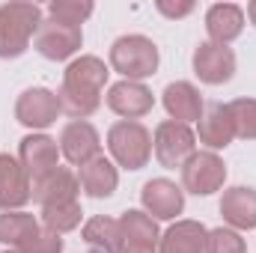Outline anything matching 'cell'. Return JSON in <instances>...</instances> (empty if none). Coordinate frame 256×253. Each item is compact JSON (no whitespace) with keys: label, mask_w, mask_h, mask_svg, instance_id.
Returning <instances> with one entry per match:
<instances>
[{"label":"cell","mask_w":256,"mask_h":253,"mask_svg":"<svg viewBox=\"0 0 256 253\" xmlns=\"http://www.w3.org/2000/svg\"><path fill=\"white\" fill-rule=\"evenodd\" d=\"M84 45V33L80 27H68V24H60L54 18H42L36 36H33V48L45 57V60H68L80 51Z\"/></svg>","instance_id":"cell-8"},{"label":"cell","mask_w":256,"mask_h":253,"mask_svg":"<svg viewBox=\"0 0 256 253\" xmlns=\"http://www.w3.org/2000/svg\"><path fill=\"white\" fill-rule=\"evenodd\" d=\"M78 194H80V182H78V176L68 167H57L45 179L33 182V200L39 202V208L63 206V202H78Z\"/></svg>","instance_id":"cell-17"},{"label":"cell","mask_w":256,"mask_h":253,"mask_svg":"<svg viewBox=\"0 0 256 253\" xmlns=\"http://www.w3.org/2000/svg\"><path fill=\"white\" fill-rule=\"evenodd\" d=\"M194 74L208 84V86H220L230 84L236 74V51L230 45H218V42H200L194 48Z\"/></svg>","instance_id":"cell-9"},{"label":"cell","mask_w":256,"mask_h":253,"mask_svg":"<svg viewBox=\"0 0 256 253\" xmlns=\"http://www.w3.org/2000/svg\"><path fill=\"white\" fill-rule=\"evenodd\" d=\"M84 242L98 253H122L126 250V242H122V230H120V220L116 218H90L80 230Z\"/></svg>","instance_id":"cell-22"},{"label":"cell","mask_w":256,"mask_h":253,"mask_svg":"<svg viewBox=\"0 0 256 253\" xmlns=\"http://www.w3.org/2000/svg\"><path fill=\"white\" fill-rule=\"evenodd\" d=\"M226 182V164L218 152H194L182 164V188L194 196H212Z\"/></svg>","instance_id":"cell-6"},{"label":"cell","mask_w":256,"mask_h":253,"mask_svg":"<svg viewBox=\"0 0 256 253\" xmlns=\"http://www.w3.org/2000/svg\"><path fill=\"white\" fill-rule=\"evenodd\" d=\"M248 18H250V24L256 27V0H250V3H248Z\"/></svg>","instance_id":"cell-32"},{"label":"cell","mask_w":256,"mask_h":253,"mask_svg":"<svg viewBox=\"0 0 256 253\" xmlns=\"http://www.w3.org/2000/svg\"><path fill=\"white\" fill-rule=\"evenodd\" d=\"M78 182H80V190L86 196L108 200V196H114V190L120 185V173H116L114 161H108L104 155H96L92 161L78 167Z\"/></svg>","instance_id":"cell-19"},{"label":"cell","mask_w":256,"mask_h":253,"mask_svg":"<svg viewBox=\"0 0 256 253\" xmlns=\"http://www.w3.org/2000/svg\"><path fill=\"white\" fill-rule=\"evenodd\" d=\"M110 68L104 66V60L84 54L78 60L66 66L63 72V86L57 92L63 114H68L72 120H86L102 108V90L108 84Z\"/></svg>","instance_id":"cell-1"},{"label":"cell","mask_w":256,"mask_h":253,"mask_svg":"<svg viewBox=\"0 0 256 253\" xmlns=\"http://www.w3.org/2000/svg\"><path fill=\"white\" fill-rule=\"evenodd\" d=\"M152 152H155V158H158L161 167L176 170V167H182L196 152V134L188 126L176 122V120H164L161 126L155 128Z\"/></svg>","instance_id":"cell-5"},{"label":"cell","mask_w":256,"mask_h":253,"mask_svg":"<svg viewBox=\"0 0 256 253\" xmlns=\"http://www.w3.org/2000/svg\"><path fill=\"white\" fill-rule=\"evenodd\" d=\"M161 104L170 114V120H176L182 126L200 122V116L206 110L202 96H200V90L194 86L191 80H173V84H167L164 92H161Z\"/></svg>","instance_id":"cell-15"},{"label":"cell","mask_w":256,"mask_h":253,"mask_svg":"<svg viewBox=\"0 0 256 253\" xmlns=\"http://www.w3.org/2000/svg\"><path fill=\"white\" fill-rule=\"evenodd\" d=\"M122 253H158L155 248H143V244H126Z\"/></svg>","instance_id":"cell-31"},{"label":"cell","mask_w":256,"mask_h":253,"mask_svg":"<svg viewBox=\"0 0 256 253\" xmlns=\"http://www.w3.org/2000/svg\"><path fill=\"white\" fill-rule=\"evenodd\" d=\"M206 226L200 220H176L158 242V253H202L206 250Z\"/></svg>","instance_id":"cell-21"},{"label":"cell","mask_w":256,"mask_h":253,"mask_svg":"<svg viewBox=\"0 0 256 253\" xmlns=\"http://www.w3.org/2000/svg\"><path fill=\"white\" fill-rule=\"evenodd\" d=\"M21 253H63V236L60 232H54V230H48V226H42L24 248H18Z\"/></svg>","instance_id":"cell-29"},{"label":"cell","mask_w":256,"mask_h":253,"mask_svg":"<svg viewBox=\"0 0 256 253\" xmlns=\"http://www.w3.org/2000/svg\"><path fill=\"white\" fill-rule=\"evenodd\" d=\"M18 161L30 182H39L60 167V143L48 134H27L18 143Z\"/></svg>","instance_id":"cell-10"},{"label":"cell","mask_w":256,"mask_h":253,"mask_svg":"<svg viewBox=\"0 0 256 253\" xmlns=\"http://www.w3.org/2000/svg\"><path fill=\"white\" fill-rule=\"evenodd\" d=\"M206 30H208V42L230 45L244 30V9L236 3H212L206 12Z\"/></svg>","instance_id":"cell-20"},{"label":"cell","mask_w":256,"mask_h":253,"mask_svg":"<svg viewBox=\"0 0 256 253\" xmlns=\"http://www.w3.org/2000/svg\"><path fill=\"white\" fill-rule=\"evenodd\" d=\"M80 218H84V208L80 202H63V206H48L42 208V226L54 230V232H72L80 226Z\"/></svg>","instance_id":"cell-25"},{"label":"cell","mask_w":256,"mask_h":253,"mask_svg":"<svg viewBox=\"0 0 256 253\" xmlns=\"http://www.w3.org/2000/svg\"><path fill=\"white\" fill-rule=\"evenodd\" d=\"M33 200V182L24 173L21 161L0 152V208L3 212H21Z\"/></svg>","instance_id":"cell-13"},{"label":"cell","mask_w":256,"mask_h":253,"mask_svg":"<svg viewBox=\"0 0 256 253\" xmlns=\"http://www.w3.org/2000/svg\"><path fill=\"white\" fill-rule=\"evenodd\" d=\"M92 3L90 0H51L48 3V18L68 24V27H80L90 15H92Z\"/></svg>","instance_id":"cell-26"},{"label":"cell","mask_w":256,"mask_h":253,"mask_svg":"<svg viewBox=\"0 0 256 253\" xmlns=\"http://www.w3.org/2000/svg\"><path fill=\"white\" fill-rule=\"evenodd\" d=\"M60 114H63V108H60L57 92H51L45 86H30L15 102V120L24 128H33V131L51 128Z\"/></svg>","instance_id":"cell-7"},{"label":"cell","mask_w":256,"mask_h":253,"mask_svg":"<svg viewBox=\"0 0 256 253\" xmlns=\"http://www.w3.org/2000/svg\"><path fill=\"white\" fill-rule=\"evenodd\" d=\"M42 24V9L27 0L0 3V60H15L30 48Z\"/></svg>","instance_id":"cell-2"},{"label":"cell","mask_w":256,"mask_h":253,"mask_svg":"<svg viewBox=\"0 0 256 253\" xmlns=\"http://www.w3.org/2000/svg\"><path fill=\"white\" fill-rule=\"evenodd\" d=\"M202 253H248V242L242 238V232L230 230V226H218L206 232V250Z\"/></svg>","instance_id":"cell-28"},{"label":"cell","mask_w":256,"mask_h":253,"mask_svg":"<svg viewBox=\"0 0 256 253\" xmlns=\"http://www.w3.org/2000/svg\"><path fill=\"white\" fill-rule=\"evenodd\" d=\"M120 230H122V242L126 244H143V248H158L161 232H158V220L149 218L140 208H128L120 218Z\"/></svg>","instance_id":"cell-23"},{"label":"cell","mask_w":256,"mask_h":253,"mask_svg":"<svg viewBox=\"0 0 256 253\" xmlns=\"http://www.w3.org/2000/svg\"><path fill=\"white\" fill-rule=\"evenodd\" d=\"M143 212L155 220H176L185 212V190L170 179H149L140 190Z\"/></svg>","instance_id":"cell-11"},{"label":"cell","mask_w":256,"mask_h":253,"mask_svg":"<svg viewBox=\"0 0 256 253\" xmlns=\"http://www.w3.org/2000/svg\"><path fill=\"white\" fill-rule=\"evenodd\" d=\"M39 230H42V224L36 220V214H27V212H3L0 214V244H6L12 250L24 248Z\"/></svg>","instance_id":"cell-24"},{"label":"cell","mask_w":256,"mask_h":253,"mask_svg":"<svg viewBox=\"0 0 256 253\" xmlns=\"http://www.w3.org/2000/svg\"><path fill=\"white\" fill-rule=\"evenodd\" d=\"M196 140L208 149V152H218V149H226L232 140H236V122H232V114L226 104H208L196 122Z\"/></svg>","instance_id":"cell-16"},{"label":"cell","mask_w":256,"mask_h":253,"mask_svg":"<svg viewBox=\"0 0 256 253\" xmlns=\"http://www.w3.org/2000/svg\"><path fill=\"white\" fill-rule=\"evenodd\" d=\"M108 108L122 116V120H140L146 116L152 108H155V96L146 84L140 80H116L110 90H108Z\"/></svg>","instance_id":"cell-14"},{"label":"cell","mask_w":256,"mask_h":253,"mask_svg":"<svg viewBox=\"0 0 256 253\" xmlns=\"http://www.w3.org/2000/svg\"><path fill=\"white\" fill-rule=\"evenodd\" d=\"M220 214L236 232L256 230V188H248V185L226 188L220 196Z\"/></svg>","instance_id":"cell-18"},{"label":"cell","mask_w":256,"mask_h":253,"mask_svg":"<svg viewBox=\"0 0 256 253\" xmlns=\"http://www.w3.org/2000/svg\"><path fill=\"white\" fill-rule=\"evenodd\" d=\"M236 122V137L256 140V98H236L226 104Z\"/></svg>","instance_id":"cell-27"},{"label":"cell","mask_w":256,"mask_h":253,"mask_svg":"<svg viewBox=\"0 0 256 253\" xmlns=\"http://www.w3.org/2000/svg\"><path fill=\"white\" fill-rule=\"evenodd\" d=\"M3 253H21V250H3Z\"/></svg>","instance_id":"cell-33"},{"label":"cell","mask_w":256,"mask_h":253,"mask_svg":"<svg viewBox=\"0 0 256 253\" xmlns=\"http://www.w3.org/2000/svg\"><path fill=\"white\" fill-rule=\"evenodd\" d=\"M110 68L122 74V80H146L158 72L161 63V54H158V45L149 39V36H140V33H128L120 36L114 45H110Z\"/></svg>","instance_id":"cell-3"},{"label":"cell","mask_w":256,"mask_h":253,"mask_svg":"<svg viewBox=\"0 0 256 253\" xmlns=\"http://www.w3.org/2000/svg\"><path fill=\"white\" fill-rule=\"evenodd\" d=\"M108 149L120 167L143 170L152 158V134L143 122H134V120L114 122L108 131Z\"/></svg>","instance_id":"cell-4"},{"label":"cell","mask_w":256,"mask_h":253,"mask_svg":"<svg viewBox=\"0 0 256 253\" xmlns=\"http://www.w3.org/2000/svg\"><path fill=\"white\" fill-rule=\"evenodd\" d=\"M60 155L72 167H84L86 161L102 155V137L96 126H90L86 120H72L60 131Z\"/></svg>","instance_id":"cell-12"},{"label":"cell","mask_w":256,"mask_h":253,"mask_svg":"<svg viewBox=\"0 0 256 253\" xmlns=\"http://www.w3.org/2000/svg\"><path fill=\"white\" fill-rule=\"evenodd\" d=\"M155 9L167 18H185L194 12V3L191 0H182V3H173V0H155Z\"/></svg>","instance_id":"cell-30"}]
</instances>
